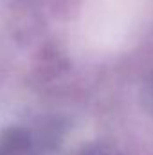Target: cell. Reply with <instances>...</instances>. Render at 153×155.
Here are the masks:
<instances>
[{
    "label": "cell",
    "mask_w": 153,
    "mask_h": 155,
    "mask_svg": "<svg viewBox=\"0 0 153 155\" xmlns=\"http://www.w3.org/2000/svg\"><path fill=\"white\" fill-rule=\"evenodd\" d=\"M151 94H153V85H151Z\"/></svg>",
    "instance_id": "6da1fadb"
}]
</instances>
